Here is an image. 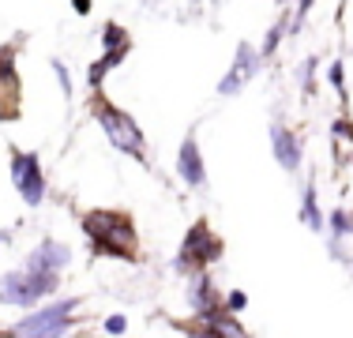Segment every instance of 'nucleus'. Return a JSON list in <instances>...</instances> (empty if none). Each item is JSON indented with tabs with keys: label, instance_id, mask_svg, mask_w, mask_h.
Here are the masks:
<instances>
[{
	"label": "nucleus",
	"instance_id": "nucleus-9",
	"mask_svg": "<svg viewBox=\"0 0 353 338\" xmlns=\"http://www.w3.org/2000/svg\"><path fill=\"white\" fill-rule=\"evenodd\" d=\"M176 173H181V181L188 184V188H203V184H207L203 150H199V139H196V132H188V135H184L181 150H176Z\"/></svg>",
	"mask_w": 353,
	"mask_h": 338
},
{
	"label": "nucleus",
	"instance_id": "nucleus-10",
	"mask_svg": "<svg viewBox=\"0 0 353 338\" xmlns=\"http://www.w3.org/2000/svg\"><path fill=\"white\" fill-rule=\"evenodd\" d=\"M271 143H274V158H279V166L285 169V173H297L301 166V139L293 135L285 124L274 121L271 124Z\"/></svg>",
	"mask_w": 353,
	"mask_h": 338
},
{
	"label": "nucleus",
	"instance_id": "nucleus-12",
	"mask_svg": "<svg viewBox=\"0 0 353 338\" xmlns=\"http://www.w3.org/2000/svg\"><path fill=\"white\" fill-rule=\"evenodd\" d=\"M192 308L199 312L203 319H211L214 312H222L218 308V293H214V282H211V275L207 270H199V278H196V286H192Z\"/></svg>",
	"mask_w": 353,
	"mask_h": 338
},
{
	"label": "nucleus",
	"instance_id": "nucleus-25",
	"mask_svg": "<svg viewBox=\"0 0 353 338\" xmlns=\"http://www.w3.org/2000/svg\"><path fill=\"white\" fill-rule=\"evenodd\" d=\"M72 8H75V12H79V15H83V12H90V0H75V4H72Z\"/></svg>",
	"mask_w": 353,
	"mask_h": 338
},
{
	"label": "nucleus",
	"instance_id": "nucleus-20",
	"mask_svg": "<svg viewBox=\"0 0 353 338\" xmlns=\"http://www.w3.org/2000/svg\"><path fill=\"white\" fill-rule=\"evenodd\" d=\"M53 72H57V83H61L64 98H72V75H68V68H64V61H53Z\"/></svg>",
	"mask_w": 353,
	"mask_h": 338
},
{
	"label": "nucleus",
	"instance_id": "nucleus-2",
	"mask_svg": "<svg viewBox=\"0 0 353 338\" xmlns=\"http://www.w3.org/2000/svg\"><path fill=\"white\" fill-rule=\"evenodd\" d=\"M90 113H94V121L102 124V132L109 135V143H113L117 150L132 155L136 162H147V135H143V128L124 113V109H117L113 101H105L102 90H98L94 101H90Z\"/></svg>",
	"mask_w": 353,
	"mask_h": 338
},
{
	"label": "nucleus",
	"instance_id": "nucleus-21",
	"mask_svg": "<svg viewBox=\"0 0 353 338\" xmlns=\"http://www.w3.org/2000/svg\"><path fill=\"white\" fill-rule=\"evenodd\" d=\"M245 304H248V297H245V293H241V290H233L230 297L222 301V308H225V312H241V308H245Z\"/></svg>",
	"mask_w": 353,
	"mask_h": 338
},
{
	"label": "nucleus",
	"instance_id": "nucleus-15",
	"mask_svg": "<svg viewBox=\"0 0 353 338\" xmlns=\"http://www.w3.org/2000/svg\"><path fill=\"white\" fill-rule=\"evenodd\" d=\"M285 27H290V23H274L271 30H267V38H263V46H259V61H271L274 57V49H279V41H282V34H285Z\"/></svg>",
	"mask_w": 353,
	"mask_h": 338
},
{
	"label": "nucleus",
	"instance_id": "nucleus-13",
	"mask_svg": "<svg viewBox=\"0 0 353 338\" xmlns=\"http://www.w3.org/2000/svg\"><path fill=\"white\" fill-rule=\"evenodd\" d=\"M124 57H128V46H121V49H105V53H102V57H98L94 64L87 68V79H90V90H102L105 75L113 72V68H121V64H124Z\"/></svg>",
	"mask_w": 353,
	"mask_h": 338
},
{
	"label": "nucleus",
	"instance_id": "nucleus-24",
	"mask_svg": "<svg viewBox=\"0 0 353 338\" xmlns=\"http://www.w3.org/2000/svg\"><path fill=\"white\" fill-rule=\"evenodd\" d=\"M334 132H339V135H353V128H350L346 121H339V124H334Z\"/></svg>",
	"mask_w": 353,
	"mask_h": 338
},
{
	"label": "nucleus",
	"instance_id": "nucleus-17",
	"mask_svg": "<svg viewBox=\"0 0 353 338\" xmlns=\"http://www.w3.org/2000/svg\"><path fill=\"white\" fill-rule=\"evenodd\" d=\"M301 87H305V95L316 90V57H308V61L301 64Z\"/></svg>",
	"mask_w": 353,
	"mask_h": 338
},
{
	"label": "nucleus",
	"instance_id": "nucleus-14",
	"mask_svg": "<svg viewBox=\"0 0 353 338\" xmlns=\"http://www.w3.org/2000/svg\"><path fill=\"white\" fill-rule=\"evenodd\" d=\"M301 218H305L308 230H323V215H319V203H316V184L305 188V199H301Z\"/></svg>",
	"mask_w": 353,
	"mask_h": 338
},
{
	"label": "nucleus",
	"instance_id": "nucleus-7",
	"mask_svg": "<svg viewBox=\"0 0 353 338\" xmlns=\"http://www.w3.org/2000/svg\"><path fill=\"white\" fill-rule=\"evenodd\" d=\"M12 181H15V192L23 196L27 207H38V203L46 199V177H41L38 155L12 150Z\"/></svg>",
	"mask_w": 353,
	"mask_h": 338
},
{
	"label": "nucleus",
	"instance_id": "nucleus-27",
	"mask_svg": "<svg viewBox=\"0 0 353 338\" xmlns=\"http://www.w3.org/2000/svg\"><path fill=\"white\" fill-rule=\"evenodd\" d=\"M0 338H12V335H0Z\"/></svg>",
	"mask_w": 353,
	"mask_h": 338
},
{
	"label": "nucleus",
	"instance_id": "nucleus-22",
	"mask_svg": "<svg viewBox=\"0 0 353 338\" xmlns=\"http://www.w3.org/2000/svg\"><path fill=\"white\" fill-rule=\"evenodd\" d=\"M188 338H225V335L214 324H207V327H188Z\"/></svg>",
	"mask_w": 353,
	"mask_h": 338
},
{
	"label": "nucleus",
	"instance_id": "nucleus-6",
	"mask_svg": "<svg viewBox=\"0 0 353 338\" xmlns=\"http://www.w3.org/2000/svg\"><path fill=\"white\" fill-rule=\"evenodd\" d=\"M15 49H19V41L0 46V121H15V117H19V101H23V83H19V68H15Z\"/></svg>",
	"mask_w": 353,
	"mask_h": 338
},
{
	"label": "nucleus",
	"instance_id": "nucleus-18",
	"mask_svg": "<svg viewBox=\"0 0 353 338\" xmlns=\"http://www.w3.org/2000/svg\"><path fill=\"white\" fill-rule=\"evenodd\" d=\"M312 4H316V0H297V12H293V19H290V30H285V34H297V30H301V23H305V15L312 12Z\"/></svg>",
	"mask_w": 353,
	"mask_h": 338
},
{
	"label": "nucleus",
	"instance_id": "nucleus-4",
	"mask_svg": "<svg viewBox=\"0 0 353 338\" xmlns=\"http://www.w3.org/2000/svg\"><path fill=\"white\" fill-rule=\"evenodd\" d=\"M75 308H79V297H64L57 304H46V308L23 316L12 327V338H61V335H68Z\"/></svg>",
	"mask_w": 353,
	"mask_h": 338
},
{
	"label": "nucleus",
	"instance_id": "nucleus-8",
	"mask_svg": "<svg viewBox=\"0 0 353 338\" xmlns=\"http://www.w3.org/2000/svg\"><path fill=\"white\" fill-rule=\"evenodd\" d=\"M259 64H263V61H259V49H252L248 41H241L237 53H233V68L222 75V83H218V95H225V98L237 95V90L245 87L252 75H256V68H259Z\"/></svg>",
	"mask_w": 353,
	"mask_h": 338
},
{
	"label": "nucleus",
	"instance_id": "nucleus-5",
	"mask_svg": "<svg viewBox=\"0 0 353 338\" xmlns=\"http://www.w3.org/2000/svg\"><path fill=\"white\" fill-rule=\"evenodd\" d=\"M214 259H222V241H218L214 230L199 218V222L184 233V244H181V252H176L173 267L184 270V275H192V270H207V264H214Z\"/></svg>",
	"mask_w": 353,
	"mask_h": 338
},
{
	"label": "nucleus",
	"instance_id": "nucleus-23",
	"mask_svg": "<svg viewBox=\"0 0 353 338\" xmlns=\"http://www.w3.org/2000/svg\"><path fill=\"white\" fill-rule=\"evenodd\" d=\"M124 327H128V319H124V316H109L105 319V335H124Z\"/></svg>",
	"mask_w": 353,
	"mask_h": 338
},
{
	"label": "nucleus",
	"instance_id": "nucleus-1",
	"mask_svg": "<svg viewBox=\"0 0 353 338\" xmlns=\"http://www.w3.org/2000/svg\"><path fill=\"white\" fill-rule=\"evenodd\" d=\"M83 230L94 241L98 256H117V259H136L139 256V237L136 226L124 210H87L83 215Z\"/></svg>",
	"mask_w": 353,
	"mask_h": 338
},
{
	"label": "nucleus",
	"instance_id": "nucleus-26",
	"mask_svg": "<svg viewBox=\"0 0 353 338\" xmlns=\"http://www.w3.org/2000/svg\"><path fill=\"white\" fill-rule=\"evenodd\" d=\"M274 4H290V0H274Z\"/></svg>",
	"mask_w": 353,
	"mask_h": 338
},
{
	"label": "nucleus",
	"instance_id": "nucleus-3",
	"mask_svg": "<svg viewBox=\"0 0 353 338\" xmlns=\"http://www.w3.org/2000/svg\"><path fill=\"white\" fill-rule=\"evenodd\" d=\"M57 286H61V275H57V270L30 267L27 259H23L19 270H8V275L0 278V301L19 304V308H30V304H38L41 297H49Z\"/></svg>",
	"mask_w": 353,
	"mask_h": 338
},
{
	"label": "nucleus",
	"instance_id": "nucleus-19",
	"mask_svg": "<svg viewBox=\"0 0 353 338\" xmlns=\"http://www.w3.org/2000/svg\"><path fill=\"white\" fill-rule=\"evenodd\" d=\"M327 75H331V83H334V90H339L342 98H346V72H342V61H334L331 68H327Z\"/></svg>",
	"mask_w": 353,
	"mask_h": 338
},
{
	"label": "nucleus",
	"instance_id": "nucleus-16",
	"mask_svg": "<svg viewBox=\"0 0 353 338\" xmlns=\"http://www.w3.org/2000/svg\"><path fill=\"white\" fill-rule=\"evenodd\" d=\"M121 46H128V34H124V27L105 23V30H102V49H121Z\"/></svg>",
	"mask_w": 353,
	"mask_h": 338
},
{
	"label": "nucleus",
	"instance_id": "nucleus-28",
	"mask_svg": "<svg viewBox=\"0 0 353 338\" xmlns=\"http://www.w3.org/2000/svg\"><path fill=\"white\" fill-rule=\"evenodd\" d=\"M245 338H248V335H245Z\"/></svg>",
	"mask_w": 353,
	"mask_h": 338
},
{
	"label": "nucleus",
	"instance_id": "nucleus-11",
	"mask_svg": "<svg viewBox=\"0 0 353 338\" xmlns=\"http://www.w3.org/2000/svg\"><path fill=\"white\" fill-rule=\"evenodd\" d=\"M68 259H72L68 244H61V241H41L38 248L27 256V264H30V267H41V270H57V275H61V270L68 267Z\"/></svg>",
	"mask_w": 353,
	"mask_h": 338
}]
</instances>
